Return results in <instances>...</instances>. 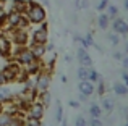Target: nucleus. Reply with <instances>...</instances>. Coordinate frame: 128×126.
<instances>
[{
  "label": "nucleus",
  "mask_w": 128,
  "mask_h": 126,
  "mask_svg": "<svg viewBox=\"0 0 128 126\" xmlns=\"http://www.w3.org/2000/svg\"><path fill=\"white\" fill-rule=\"evenodd\" d=\"M60 123H62V126H66V120H65V118H63V120L60 121Z\"/></svg>",
  "instance_id": "37"
},
{
  "label": "nucleus",
  "mask_w": 128,
  "mask_h": 126,
  "mask_svg": "<svg viewBox=\"0 0 128 126\" xmlns=\"http://www.w3.org/2000/svg\"><path fill=\"white\" fill-rule=\"evenodd\" d=\"M109 42H110L112 45H118V44H120L118 34H115V32H112V34H109Z\"/></svg>",
  "instance_id": "22"
},
{
  "label": "nucleus",
  "mask_w": 128,
  "mask_h": 126,
  "mask_svg": "<svg viewBox=\"0 0 128 126\" xmlns=\"http://www.w3.org/2000/svg\"><path fill=\"white\" fill-rule=\"evenodd\" d=\"M123 66H125V68H128V57L123 58Z\"/></svg>",
  "instance_id": "34"
},
{
  "label": "nucleus",
  "mask_w": 128,
  "mask_h": 126,
  "mask_svg": "<svg viewBox=\"0 0 128 126\" xmlns=\"http://www.w3.org/2000/svg\"><path fill=\"white\" fill-rule=\"evenodd\" d=\"M23 123H24V126H42L41 120H36V118H31V117H26Z\"/></svg>",
  "instance_id": "19"
},
{
  "label": "nucleus",
  "mask_w": 128,
  "mask_h": 126,
  "mask_svg": "<svg viewBox=\"0 0 128 126\" xmlns=\"http://www.w3.org/2000/svg\"><path fill=\"white\" fill-rule=\"evenodd\" d=\"M3 112H5V104H3V102H0V115H2Z\"/></svg>",
  "instance_id": "33"
},
{
  "label": "nucleus",
  "mask_w": 128,
  "mask_h": 126,
  "mask_svg": "<svg viewBox=\"0 0 128 126\" xmlns=\"http://www.w3.org/2000/svg\"><path fill=\"white\" fill-rule=\"evenodd\" d=\"M38 102H41L44 107L50 104V92L49 91H44V92H38Z\"/></svg>",
  "instance_id": "12"
},
{
  "label": "nucleus",
  "mask_w": 128,
  "mask_h": 126,
  "mask_svg": "<svg viewBox=\"0 0 128 126\" xmlns=\"http://www.w3.org/2000/svg\"><path fill=\"white\" fill-rule=\"evenodd\" d=\"M49 86H50V73H47V71L38 73L34 78V89L36 91L38 92L49 91Z\"/></svg>",
  "instance_id": "4"
},
{
  "label": "nucleus",
  "mask_w": 128,
  "mask_h": 126,
  "mask_svg": "<svg viewBox=\"0 0 128 126\" xmlns=\"http://www.w3.org/2000/svg\"><path fill=\"white\" fill-rule=\"evenodd\" d=\"M86 99H88V97H86V95H83V94H81V95H80V100H83V102H84V100H86Z\"/></svg>",
  "instance_id": "36"
},
{
  "label": "nucleus",
  "mask_w": 128,
  "mask_h": 126,
  "mask_svg": "<svg viewBox=\"0 0 128 126\" xmlns=\"http://www.w3.org/2000/svg\"><path fill=\"white\" fill-rule=\"evenodd\" d=\"M26 110H28V117L36 118V120H42V118H44V113H46V107H44L41 102H38V100L31 102V104H29V107L26 108Z\"/></svg>",
  "instance_id": "5"
},
{
  "label": "nucleus",
  "mask_w": 128,
  "mask_h": 126,
  "mask_svg": "<svg viewBox=\"0 0 128 126\" xmlns=\"http://www.w3.org/2000/svg\"><path fill=\"white\" fill-rule=\"evenodd\" d=\"M123 6H125V10L128 11V0H125V2H123Z\"/></svg>",
  "instance_id": "35"
},
{
  "label": "nucleus",
  "mask_w": 128,
  "mask_h": 126,
  "mask_svg": "<svg viewBox=\"0 0 128 126\" xmlns=\"http://www.w3.org/2000/svg\"><path fill=\"white\" fill-rule=\"evenodd\" d=\"M55 118H57V121H62L63 120V108H62V105L58 104V107H57V115H55Z\"/></svg>",
  "instance_id": "24"
},
{
  "label": "nucleus",
  "mask_w": 128,
  "mask_h": 126,
  "mask_svg": "<svg viewBox=\"0 0 128 126\" xmlns=\"http://www.w3.org/2000/svg\"><path fill=\"white\" fill-rule=\"evenodd\" d=\"M29 41H31V44H47V41H49V26L46 23L38 24L29 32Z\"/></svg>",
  "instance_id": "2"
},
{
  "label": "nucleus",
  "mask_w": 128,
  "mask_h": 126,
  "mask_svg": "<svg viewBox=\"0 0 128 126\" xmlns=\"http://www.w3.org/2000/svg\"><path fill=\"white\" fill-rule=\"evenodd\" d=\"M76 55H78V62H80L81 66H86V68H91V66H92V60H91V57H89V54H88L86 49L81 47Z\"/></svg>",
  "instance_id": "7"
},
{
  "label": "nucleus",
  "mask_w": 128,
  "mask_h": 126,
  "mask_svg": "<svg viewBox=\"0 0 128 126\" xmlns=\"http://www.w3.org/2000/svg\"><path fill=\"white\" fill-rule=\"evenodd\" d=\"M89 115L92 118H100V115H102V108H100L97 104H92L89 107Z\"/></svg>",
  "instance_id": "16"
},
{
  "label": "nucleus",
  "mask_w": 128,
  "mask_h": 126,
  "mask_svg": "<svg viewBox=\"0 0 128 126\" xmlns=\"http://www.w3.org/2000/svg\"><path fill=\"white\" fill-rule=\"evenodd\" d=\"M114 92L117 95H126L128 94V87L123 82H114Z\"/></svg>",
  "instance_id": "13"
},
{
  "label": "nucleus",
  "mask_w": 128,
  "mask_h": 126,
  "mask_svg": "<svg viewBox=\"0 0 128 126\" xmlns=\"http://www.w3.org/2000/svg\"><path fill=\"white\" fill-rule=\"evenodd\" d=\"M26 8H28V0H12V3H10V11H16V13L24 15Z\"/></svg>",
  "instance_id": "8"
},
{
  "label": "nucleus",
  "mask_w": 128,
  "mask_h": 126,
  "mask_svg": "<svg viewBox=\"0 0 128 126\" xmlns=\"http://www.w3.org/2000/svg\"><path fill=\"white\" fill-rule=\"evenodd\" d=\"M70 107L78 108V107H80V102H76V100H70Z\"/></svg>",
  "instance_id": "30"
},
{
  "label": "nucleus",
  "mask_w": 128,
  "mask_h": 126,
  "mask_svg": "<svg viewBox=\"0 0 128 126\" xmlns=\"http://www.w3.org/2000/svg\"><path fill=\"white\" fill-rule=\"evenodd\" d=\"M107 10H109L107 16H109L110 19H112V18H117V15H118V8H117L115 5H107Z\"/></svg>",
  "instance_id": "20"
},
{
  "label": "nucleus",
  "mask_w": 128,
  "mask_h": 126,
  "mask_svg": "<svg viewBox=\"0 0 128 126\" xmlns=\"http://www.w3.org/2000/svg\"><path fill=\"white\" fill-rule=\"evenodd\" d=\"M89 126H102V121H100V118H92L89 121Z\"/></svg>",
  "instance_id": "27"
},
{
  "label": "nucleus",
  "mask_w": 128,
  "mask_h": 126,
  "mask_svg": "<svg viewBox=\"0 0 128 126\" xmlns=\"http://www.w3.org/2000/svg\"><path fill=\"white\" fill-rule=\"evenodd\" d=\"M5 84H6V81H5V78H3L2 71H0V86H5Z\"/></svg>",
  "instance_id": "31"
},
{
  "label": "nucleus",
  "mask_w": 128,
  "mask_h": 126,
  "mask_svg": "<svg viewBox=\"0 0 128 126\" xmlns=\"http://www.w3.org/2000/svg\"><path fill=\"white\" fill-rule=\"evenodd\" d=\"M12 100V94H10V91L6 87H3V86H0V102H10Z\"/></svg>",
  "instance_id": "15"
},
{
  "label": "nucleus",
  "mask_w": 128,
  "mask_h": 126,
  "mask_svg": "<svg viewBox=\"0 0 128 126\" xmlns=\"http://www.w3.org/2000/svg\"><path fill=\"white\" fill-rule=\"evenodd\" d=\"M31 52L34 54V57L38 60H42V57L47 54V49H46V44H31Z\"/></svg>",
  "instance_id": "9"
},
{
  "label": "nucleus",
  "mask_w": 128,
  "mask_h": 126,
  "mask_svg": "<svg viewBox=\"0 0 128 126\" xmlns=\"http://www.w3.org/2000/svg\"><path fill=\"white\" fill-rule=\"evenodd\" d=\"M42 126H44V125H42Z\"/></svg>",
  "instance_id": "39"
},
{
  "label": "nucleus",
  "mask_w": 128,
  "mask_h": 126,
  "mask_svg": "<svg viewBox=\"0 0 128 126\" xmlns=\"http://www.w3.org/2000/svg\"><path fill=\"white\" fill-rule=\"evenodd\" d=\"M75 126H88V121L84 120V117H78L75 120Z\"/></svg>",
  "instance_id": "25"
},
{
  "label": "nucleus",
  "mask_w": 128,
  "mask_h": 126,
  "mask_svg": "<svg viewBox=\"0 0 128 126\" xmlns=\"http://www.w3.org/2000/svg\"><path fill=\"white\" fill-rule=\"evenodd\" d=\"M78 89H80V92H81L83 95H91L94 92V84L92 82H89V81H80V84H78Z\"/></svg>",
  "instance_id": "10"
},
{
  "label": "nucleus",
  "mask_w": 128,
  "mask_h": 126,
  "mask_svg": "<svg viewBox=\"0 0 128 126\" xmlns=\"http://www.w3.org/2000/svg\"><path fill=\"white\" fill-rule=\"evenodd\" d=\"M0 55L2 57H12V44L8 39H0Z\"/></svg>",
  "instance_id": "11"
},
{
  "label": "nucleus",
  "mask_w": 128,
  "mask_h": 126,
  "mask_svg": "<svg viewBox=\"0 0 128 126\" xmlns=\"http://www.w3.org/2000/svg\"><path fill=\"white\" fill-rule=\"evenodd\" d=\"M102 108H104V110H107V112H110V110L114 108V104H112V100L106 99V100L102 102Z\"/></svg>",
  "instance_id": "23"
},
{
  "label": "nucleus",
  "mask_w": 128,
  "mask_h": 126,
  "mask_svg": "<svg viewBox=\"0 0 128 126\" xmlns=\"http://www.w3.org/2000/svg\"><path fill=\"white\" fill-rule=\"evenodd\" d=\"M97 24H99L100 29H107L110 26V18L107 15H100L99 18H97Z\"/></svg>",
  "instance_id": "14"
},
{
  "label": "nucleus",
  "mask_w": 128,
  "mask_h": 126,
  "mask_svg": "<svg viewBox=\"0 0 128 126\" xmlns=\"http://www.w3.org/2000/svg\"><path fill=\"white\" fill-rule=\"evenodd\" d=\"M99 79H100L99 73H97L96 69L91 66V68H89V76H88V81H89V82H99Z\"/></svg>",
  "instance_id": "18"
},
{
  "label": "nucleus",
  "mask_w": 128,
  "mask_h": 126,
  "mask_svg": "<svg viewBox=\"0 0 128 126\" xmlns=\"http://www.w3.org/2000/svg\"><path fill=\"white\" fill-rule=\"evenodd\" d=\"M97 91H99V95H102V94H104V91H106V89H104V82H102V78L99 79V89H97Z\"/></svg>",
  "instance_id": "28"
},
{
  "label": "nucleus",
  "mask_w": 128,
  "mask_h": 126,
  "mask_svg": "<svg viewBox=\"0 0 128 126\" xmlns=\"http://www.w3.org/2000/svg\"><path fill=\"white\" fill-rule=\"evenodd\" d=\"M21 126H24V123H23V125H21Z\"/></svg>",
  "instance_id": "38"
},
{
  "label": "nucleus",
  "mask_w": 128,
  "mask_h": 126,
  "mask_svg": "<svg viewBox=\"0 0 128 126\" xmlns=\"http://www.w3.org/2000/svg\"><path fill=\"white\" fill-rule=\"evenodd\" d=\"M114 58H115V60H122V54H120V52H115V54H114Z\"/></svg>",
  "instance_id": "32"
},
{
  "label": "nucleus",
  "mask_w": 128,
  "mask_h": 126,
  "mask_svg": "<svg viewBox=\"0 0 128 126\" xmlns=\"http://www.w3.org/2000/svg\"><path fill=\"white\" fill-rule=\"evenodd\" d=\"M107 5H109V0H100L99 5H97V10H99V11H102V10L107 8Z\"/></svg>",
  "instance_id": "26"
},
{
  "label": "nucleus",
  "mask_w": 128,
  "mask_h": 126,
  "mask_svg": "<svg viewBox=\"0 0 128 126\" xmlns=\"http://www.w3.org/2000/svg\"><path fill=\"white\" fill-rule=\"evenodd\" d=\"M88 76H89V68H86V66H80V68H78L80 81H88Z\"/></svg>",
  "instance_id": "17"
},
{
  "label": "nucleus",
  "mask_w": 128,
  "mask_h": 126,
  "mask_svg": "<svg viewBox=\"0 0 128 126\" xmlns=\"http://www.w3.org/2000/svg\"><path fill=\"white\" fill-rule=\"evenodd\" d=\"M24 16L28 18L29 24H42V23H46V18H47V13H46V8H44L42 5H39L38 2H31L29 0L28 2V8H26L24 11Z\"/></svg>",
  "instance_id": "1"
},
{
  "label": "nucleus",
  "mask_w": 128,
  "mask_h": 126,
  "mask_svg": "<svg viewBox=\"0 0 128 126\" xmlns=\"http://www.w3.org/2000/svg\"><path fill=\"white\" fill-rule=\"evenodd\" d=\"M10 39L13 45L16 47H26L29 44V29H10Z\"/></svg>",
  "instance_id": "3"
},
{
  "label": "nucleus",
  "mask_w": 128,
  "mask_h": 126,
  "mask_svg": "<svg viewBox=\"0 0 128 126\" xmlns=\"http://www.w3.org/2000/svg\"><path fill=\"white\" fill-rule=\"evenodd\" d=\"M112 29H114V32L115 34H126L128 32V23L125 21L123 18H115L114 19V23H112Z\"/></svg>",
  "instance_id": "6"
},
{
  "label": "nucleus",
  "mask_w": 128,
  "mask_h": 126,
  "mask_svg": "<svg viewBox=\"0 0 128 126\" xmlns=\"http://www.w3.org/2000/svg\"><path fill=\"white\" fill-rule=\"evenodd\" d=\"M10 118H12V115L6 113V112H3V113L0 115V126H8Z\"/></svg>",
  "instance_id": "21"
},
{
  "label": "nucleus",
  "mask_w": 128,
  "mask_h": 126,
  "mask_svg": "<svg viewBox=\"0 0 128 126\" xmlns=\"http://www.w3.org/2000/svg\"><path fill=\"white\" fill-rule=\"evenodd\" d=\"M122 79H123V84L128 87V73H123V74H122Z\"/></svg>",
  "instance_id": "29"
}]
</instances>
